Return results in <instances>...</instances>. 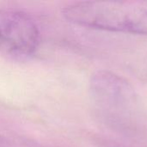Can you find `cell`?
<instances>
[{
    "mask_svg": "<svg viewBox=\"0 0 147 147\" xmlns=\"http://www.w3.org/2000/svg\"><path fill=\"white\" fill-rule=\"evenodd\" d=\"M62 14L78 26L147 35V2H78L65 7Z\"/></svg>",
    "mask_w": 147,
    "mask_h": 147,
    "instance_id": "cell-1",
    "label": "cell"
},
{
    "mask_svg": "<svg viewBox=\"0 0 147 147\" xmlns=\"http://www.w3.org/2000/svg\"><path fill=\"white\" fill-rule=\"evenodd\" d=\"M40 34L34 20L26 12L0 9V53L5 57L23 61L38 50Z\"/></svg>",
    "mask_w": 147,
    "mask_h": 147,
    "instance_id": "cell-2",
    "label": "cell"
},
{
    "mask_svg": "<svg viewBox=\"0 0 147 147\" xmlns=\"http://www.w3.org/2000/svg\"><path fill=\"white\" fill-rule=\"evenodd\" d=\"M90 91L95 102L108 109H127L135 101L133 86L125 78L109 71H98L92 75Z\"/></svg>",
    "mask_w": 147,
    "mask_h": 147,
    "instance_id": "cell-3",
    "label": "cell"
},
{
    "mask_svg": "<svg viewBox=\"0 0 147 147\" xmlns=\"http://www.w3.org/2000/svg\"><path fill=\"white\" fill-rule=\"evenodd\" d=\"M2 143H3V140H1V139H0V146H1V145H2Z\"/></svg>",
    "mask_w": 147,
    "mask_h": 147,
    "instance_id": "cell-4",
    "label": "cell"
}]
</instances>
